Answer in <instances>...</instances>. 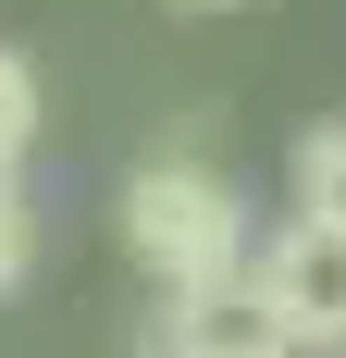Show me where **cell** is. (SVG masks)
I'll use <instances>...</instances> for the list:
<instances>
[{"instance_id": "cell-1", "label": "cell", "mask_w": 346, "mask_h": 358, "mask_svg": "<svg viewBox=\"0 0 346 358\" xmlns=\"http://www.w3.org/2000/svg\"><path fill=\"white\" fill-rule=\"evenodd\" d=\"M124 248H137V272L161 296H198V285L260 272V259H247V198L210 173V161H137V173H124Z\"/></svg>"}, {"instance_id": "cell-5", "label": "cell", "mask_w": 346, "mask_h": 358, "mask_svg": "<svg viewBox=\"0 0 346 358\" xmlns=\"http://www.w3.org/2000/svg\"><path fill=\"white\" fill-rule=\"evenodd\" d=\"M25 148H37V62H25V50H0V173H13Z\"/></svg>"}, {"instance_id": "cell-7", "label": "cell", "mask_w": 346, "mask_h": 358, "mask_svg": "<svg viewBox=\"0 0 346 358\" xmlns=\"http://www.w3.org/2000/svg\"><path fill=\"white\" fill-rule=\"evenodd\" d=\"M161 13H235V0H161Z\"/></svg>"}, {"instance_id": "cell-3", "label": "cell", "mask_w": 346, "mask_h": 358, "mask_svg": "<svg viewBox=\"0 0 346 358\" xmlns=\"http://www.w3.org/2000/svg\"><path fill=\"white\" fill-rule=\"evenodd\" d=\"M260 296L284 309V334L297 346H334L346 358V222H284L272 248H260Z\"/></svg>"}, {"instance_id": "cell-4", "label": "cell", "mask_w": 346, "mask_h": 358, "mask_svg": "<svg viewBox=\"0 0 346 358\" xmlns=\"http://www.w3.org/2000/svg\"><path fill=\"white\" fill-rule=\"evenodd\" d=\"M284 185H297V210H310V222H346V124H310Z\"/></svg>"}, {"instance_id": "cell-2", "label": "cell", "mask_w": 346, "mask_h": 358, "mask_svg": "<svg viewBox=\"0 0 346 358\" xmlns=\"http://www.w3.org/2000/svg\"><path fill=\"white\" fill-rule=\"evenodd\" d=\"M137 358H297V334H284V309L260 296V272H235V285L161 296L148 334H137Z\"/></svg>"}, {"instance_id": "cell-6", "label": "cell", "mask_w": 346, "mask_h": 358, "mask_svg": "<svg viewBox=\"0 0 346 358\" xmlns=\"http://www.w3.org/2000/svg\"><path fill=\"white\" fill-rule=\"evenodd\" d=\"M25 272H37V210H25V185L0 173V296L25 285Z\"/></svg>"}]
</instances>
